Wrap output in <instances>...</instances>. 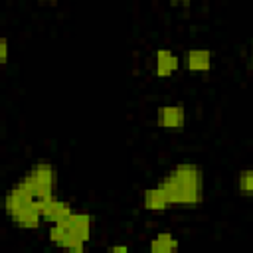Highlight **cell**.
<instances>
[{"instance_id":"cell-1","label":"cell","mask_w":253,"mask_h":253,"mask_svg":"<svg viewBox=\"0 0 253 253\" xmlns=\"http://www.w3.org/2000/svg\"><path fill=\"white\" fill-rule=\"evenodd\" d=\"M170 206L194 208L204 198V174L196 164H176L158 184Z\"/></svg>"},{"instance_id":"cell-2","label":"cell","mask_w":253,"mask_h":253,"mask_svg":"<svg viewBox=\"0 0 253 253\" xmlns=\"http://www.w3.org/2000/svg\"><path fill=\"white\" fill-rule=\"evenodd\" d=\"M26 182L32 186L36 198L40 202H45L53 196V188H55V170L51 164L47 162H38L36 166H32L26 174H24Z\"/></svg>"},{"instance_id":"cell-3","label":"cell","mask_w":253,"mask_h":253,"mask_svg":"<svg viewBox=\"0 0 253 253\" xmlns=\"http://www.w3.org/2000/svg\"><path fill=\"white\" fill-rule=\"evenodd\" d=\"M47 235H49V241H51V243H55V245H59V247H63V249L75 251V253L83 251V247H85V241L77 239V237L71 233V229L67 227V223H65V221L51 223V225H49V233H47Z\"/></svg>"},{"instance_id":"cell-4","label":"cell","mask_w":253,"mask_h":253,"mask_svg":"<svg viewBox=\"0 0 253 253\" xmlns=\"http://www.w3.org/2000/svg\"><path fill=\"white\" fill-rule=\"evenodd\" d=\"M158 123L162 128L166 130H182L184 123H186V109L178 103H170V105H162L158 109Z\"/></svg>"},{"instance_id":"cell-5","label":"cell","mask_w":253,"mask_h":253,"mask_svg":"<svg viewBox=\"0 0 253 253\" xmlns=\"http://www.w3.org/2000/svg\"><path fill=\"white\" fill-rule=\"evenodd\" d=\"M182 63L188 71L194 73H206L211 69V51L204 49V47H196V49H188L182 57Z\"/></svg>"},{"instance_id":"cell-6","label":"cell","mask_w":253,"mask_h":253,"mask_svg":"<svg viewBox=\"0 0 253 253\" xmlns=\"http://www.w3.org/2000/svg\"><path fill=\"white\" fill-rule=\"evenodd\" d=\"M180 63H182V61L178 59V55H174V53H172L170 49H166V47L154 51V75L160 77V79L170 77L172 73H176L178 67H180Z\"/></svg>"},{"instance_id":"cell-7","label":"cell","mask_w":253,"mask_h":253,"mask_svg":"<svg viewBox=\"0 0 253 253\" xmlns=\"http://www.w3.org/2000/svg\"><path fill=\"white\" fill-rule=\"evenodd\" d=\"M42 204H30V206H24L22 210H18L14 215H12V221L22 227V229H36L40 227V223L43 221V215H42Z\"/></svg>"},{"instance_id":"cell-8","label":"cell","mask_w":253,"mask_h":253,"mask_svg":"<svg viewBox=\"0 0 253 253\" xmlns=\"http://www.w3.org/2000/svg\"><path fill=\"white\" fill-rule=\"evenodd\" d=\"M71 213H73V210H71L69 202L57 200V198H53V196H51L49 200H45V202H43V208H42L43 221H49V225L67 219Z\"/></svg>"},{"instance_id":"cell-9","label":"cell","mask_w":253,"mask_h":253,"mask_svg":"<svg viewBox=\"0 0 253 253\" xmlns=\"http://www.w3.org/2000/svg\"><path fill=\"white\" fill-rule=\"evenodd\" d=\"M65 223H67V227L71 229V233L77 237V239H81V241H89V237H91V227H93V219H91V215L89 213H83V211H73L67 219H63Z\"/></svg>"},{"instance_id":"cell-10","label":"cell","mask_w":253,"mask_h":253,"mask_svg":"<svg viewBox=\"0 0 253 253\" xmlns=\"http://www.w3.org/2000/svg\"><path fill=\"white\" fill-rule=\"evenodd\" d=\"M142 208L148 211H164L166 208H170V202L164 194V190L160 186L148 188L142 194Z\"/></svg>"},{"instance_id":"cell-11","label":"cell","mask_w":253,"mask_h":253,"mask_svg":"<svg viewBox=\"0 0 253 253\" xmlns=\"http://www.w3.org/2000/svg\"><path fill=\"white\" fill-rule=\"evenodd\" d=\"M148 247L152 253H172L178 249V239L170 231H160L150 239Z\"/></svg>"},{"instance_id":"cell-12","label":"cell","mask_w":253,"mask_h":253,"mask_svg":"<svg viewBox=\"0 0 253 253\" xmlns=\"http://www.w3.org/2000/svg\"><path fill=\"white\" fill-rule=\"evenodd\" d=\"M239 194L245 198H253V168H243L237 176Z\"/></svg>"},{"instance_id":"cell-13","label":"cell","mask_w":253,"mask_h":253,"mask_svg":"<svg viewBox=\"0 0 253 253\" xmlns=\"http://www.w3.org/2000/svg\"><path fill=\"white\" fill-rule=\"evenodd\" d=\"M8 51H10L8 38H2V40H0V61H2V65L8 63Z\"/></svg>"},{"instance_id":"cell-14","label":"cell","mask_w":253,"mask_h":253,"mask_svg":"<svg viewBox=\"0 0 253 253\" xmlns=\"http://www.w3.org/2000/svg\"><path fill=\"white\" fill-rule=\"evenodd\" d=\"M109 251H128V247L126 245H113V247H109Z\"/></svg>"},{"instance_id":"cell-15","label":"cell","mask_w":253,"mask_h":253,"mask_svg":"<svg viewBox=\"0 0 253 253\" xmlns=\"http://www.w3.org/2000/svg\"><path fill=\"white\" fill-rule=\"evenodd\" d=\"M249 65L253 67V40H251V43H249Z\"/></svg>"},{"instance_id":"cell-16","label":"cell","mask_w":253,"mask_h":253,"mask_svg":"<svg viewBox=\"0 0 253 253\" xmlns=\"http://www.w3.org/2000/svg\"><path fill=\"white\" fill-rule=\"evenodd\" d=\"M172 4H176V6H182V4H190L192 0H170Z\"/></svg>"},{"instance_id":"cell-17","label":"cell","mask_w":253,"mask_h":253,"mask_svg":"<svg viewBox=\"0 0 253 253\" xmlns=\"http://www.w3.org/2000/svg\"><path fill=\"white\" fill-rule=\"evenodd\" d=\"M42 2H49V4H51V2H55V0H42Z\"/></svg>"}]
</instances>
